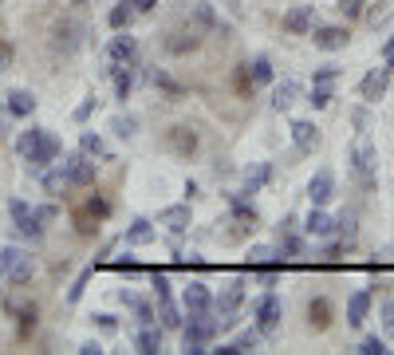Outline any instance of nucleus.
Masks as SVG:
<instances>
[{"mask_svg": "<svg viewBox=\"0 0 394 355\" xmlns=\"http://www.w3.org/2000/svg\"><path fill=\"white\" fill-rule=\"evenodd\" d=\"M95 107H99V99H83V103H79V107H75V123H87V119H91V114H95Z\"/></svg>", "mask_w": 394, "mask_h": 355, "instance_id": "obj_47", "label": "nucleus"}, {"mask_svg": "<svg viewBox=\"0 0 394 355\" xmlns=\"http://www.w3.org/2000/svg\"><path fill=\"white\" fill-rule=\"evenodd\" d=\"M91 320L99 323V332H107V336H110V332H119V320H114L110 312H99V316H91Z\"/></svg>", "mask_w": 394, "mask_h": 355, "instance_id": "obj_48", "label": "nucleus"}, {"mask_svg": "<svg viewBox=\"0 0 394 355\" xmlns=\"http://www.w3.org/2000/svg\"><path fill=\"white\" fill-rule=\"evenodd\" d=\"M375 162H378V154H375V146H371V138L359 134V143L351 146V170L359 174L362 186H371V182H375Z\"/></svg>", "mask_w": 394, "mask_h": 355, "instance_id": "obj_6", "label": "nucleus"}, {"mask_svg": "<svg viewBox=\"0 0 394 355\" xmlns=\"http://www.w3.org/2000/svg\"><path fill=\"white\" fill-rule=\"evenodd\" d=\"M107 213H110L107 197H103V194H87V201L71 213V221H75V229L83 233V237H95V233H99V221H103Z\"/></svg>", "mask_w": 394, "mask_h": 355, "instance_id": "obj_3", "label": "nucleus"}, {"mask_svg": "<svg viewBox=\"0 0 394 355\" xmlns=\"http://www.w3.org/2000/svg\"><path fill=\"white\" fill-rule=\"evenodd\" d=\"M292 143H296V150H315L319 146V130H315V123H308V119H296L292 123Z\"/></svg>", "mask_w": 394, "mask_h": 355, "instance_id": "obj_22", "label": "nucleus"}, {"mask_svg": "<svg viewBox=\"0 0 394 355\" xmlns=\"http://www.w3.org/2000/svg\"><path fill=\"white\" fill-rule=\"evenodd\" d=\"M63 190H71V178H67V170H63V166H56V170H44V194L60 197Z\"/></svg>", "mask_w": 394, "mask_h": 355, "instance_id": "obj_31", "label": "nucleus"}, {"mask_svg": "<svg viewBox=\"0 0 394 355\" xmlns=\"http://www.w3.org/2000/svg\"><path fill=\"white\" fill-rule=\"evenodd\" d=\"M252 87H256V83H252V71L249 67H236V91H241V95H252Z\"/></svg>", "mask_w": 394, "mask_h": 355, "instance_id": "obj_46", "label": "nucleus"}, {"mask_svg": "<svg viewBox=\"0 0 394 355\" xmlns=\"http://www.w3.org/2000/svg\"><path fill=\"white\" fill-rule=\"evenodd\" d=\"M241 300H245V280H233V284L221 289V296L213 300V304H217V316H221V328H233V312L241 308Z\"/></svg>", "mask_w": 394, "mask_h": 355, "instance_id": "obj_9", "label": "nucleus"}, {"mask_svg": "<svg viewBox=\"0 0 394 355\" xmlns=\"http://www.w3.org/2000/svg\"><path fill=\"white\" fill-rule=\"evenodd\" d=\"M359 355H386V343H382L378 336H367L359 343Z\"/></svg>", "mask_w": 394, "mask_h": 355, "instance_id": "obj_45", "label": "nucleus"}, {"mask_svg": "<svg viewBox=\"0 0 394 355\" xmlns=\"http://www.w3.org/2000/svg\"><path fill=\"white\" fill-rule=\"evenodd\" d=\"M56 158H60V138H56L51 130H44V138H40V143L32 146V150H28V158H24V162H28V166L36 170V174H44V170H47V166H51Z\"/></svg>", "mask_w": 394, "mask_h": 355, "instance_id": "obj_8", "label": "nucleus"}, {"mask_svg": "<svg viewBox=\"0 0 394 355\" xmlns=\"http://www.w3.org/2000/svg\"><path fill=\"white\" fill-rule=\"evenodd\" d=\"M114 269H119V273H138L142 265L134 257H119V260H114Z\"/></svg>", "mask_w": 394, "mask_h": 355, "instance_id": "obj_52", "label": "nucleus"}, {"mask_svg": "<svg viewBox=\"0 0 394 355\" xmlns=\"http://www.w3.org/2000/svg\"><path fill=\"white\" fill-rule=\"evenodd\" d=\"M123 304H130V312H134L138 323H154V308L146 304V300H138L134 292H123Z\"/></svg>", "mask_w": 394, "mask_h": 355, "instance_id": "obj_35", "label": "nucleus"}, {"mask_svg": "<svg viewBox=\"0 0 394 355\" xmlns=\"http://www.w3.org/2000/svg\"><path fill=\"white\" fill-rule=\"evenodd\" d=\"M134 347H138L142 355L162 352V328H154V323H142V328H138V336H134Z\"/></svg>", "mask_w": 394, "mask_h": 355, "instance_id": "obj_25", "label": "nucleus"}, {"mask_svg": "<svg viewBox=\"0 0 394 355\" xmlns=\"http://www.w3.org/2000/svg\"><path fill=\"white\" fill-rule=\"evenodd\" d=\"M130 4H134V12H150L158 0H130Z\"/></svg>", "mask_w": 394, "mask_h": 355, "instance_id": "obj_57", "label": "nucleus"}, {"mask_svg": "<svg viewBox=\"0 0 394 355\" xmlns=\"http://www.w3.org/2000/svg\"><path fill=\"white\" fill-rule=\"evenodd\" d=\"M150 289H154L158 300H166V296H170V276L158 273V269H154V273H150Z\"/></svg>", "mask_w": 394, "mask_h": 355, "instance_id": "obj_44", "label": "nucleus"}, {"mask_svg": "<svg viewBox=\"0 0 394 355\" xmlns=\"http://www.w3.org/2000/svg\"><path fill=\"white\" fill-rule=\"evenodd\" d=\"M386 83H391V67H378V71H371V75H362L359 95L367 99V103H378V99L386 95Z\"/></svg>", "mask_w": 394, "mask_h": 355, "instance_id": "obj_14", "label": "nucleus"}, {"mask_svg": "<svg viewBox=\"0 0 394 355\" xmlns=\"http://www.w3.org/2000/svg\"><path fill=\"white\" fill-rule=\"evenodd\" d=\"M32 273H36L32 253L16 249V245H4V249H0V276H4L8 284H28Z\"/></svg>", "mask_w": 394, "mask_h": 355, "instance_id": "obj_2", "label": "nucleus"}, {"mask_svg": "<svg viewBox=\"0 0 394 355\" xmlns=\"http://www.w3.org/2000/svg\"><path fill=\"white\" fill-rule=\"evenodd\" d=\"M339 12H343L347 20H355V16H362V0H339Z\"/></svg>", "mask_w": 394, "mask_h": 355, "instance_id": "obj_50", "label": "nucleus"}, {"mask_svg": "<svg viewBox=\"0 0 394 355\" xmlns=\"http://www.w3.org/2000/svg\"><path fill=\"white\" fill-rule=\"evenodd\" d=\"M335 237H339V241H343L347 249L355 245V237H359V225H355V217H351V213H343V217H335Z\"/></svg>", "mask_w": 394, "mask_h": 355, "instance_id": "obj_34", "label": "nucleus"}, {"mask_svg": "<svg viewBox=\"0 0 394 355\" xmlns=\"http://www.w3.org/2000/svg\"><path fill=\"white\" fill-rule=\"evenodd\" d=\"M130 91H134V75H130L126 67H119V71H114V99H119V103H126V99H130Z\"/></svg>", "mask_w": 394, "mask_h": 355, "instance_id": "obj_37", "label": "nucleus"}, {"mask_svg": "<svg viewBox=\"0 0 394 355\" xmlns=\"http://www.w3.org/2000/svg\"><path fill=\"white\" fill-rule=\"evenodd\" d=\"M197 48H201L197 28H177V32L166 36V51H173V56H186V51H197Z\"/></svg>", "mask_w": 394, "mask_h": 355, "instance_id": "obj_16", "label": "nucleus"}, {"mask_svg": "<svg viewBox=\"0 0 394 355\" xmlns=\"http://www.w3.org/2000/svg\"><path fill=\"white\" fill-rule=\"evenodd\" d=\"M197 130L193 127H186V123H177V127H170L166 130V150H170V154H177V158H193V154H197Z\"/></svg>", "mask_w": 394, "mask_h": 355, "instance_id": "obj_7", "label": "nucleus"}, {"mask_svg": "<svg viewBox=\"0 0 394 355\" xmlns=\"http://www.w3.org/2000/svg\"><path fill=\"white\" fill-rule=\"evenodd\" d=\"M308 197H312V206H328L335 197V174L331 170H315V178L308 182Z\"/></svg>", "mask_w": 394, "mask_h": 355, "instance_id": "obj_13", "label": "nucleus"}, {"mask_svg": "<svg viewBox=\"0 0 394 355\" xmlns=\"http://www.w3.org/2000/svg\"><path fill=\"white\" fill-rule=\"evenodd\" d=\"M123 241L126 245H150V241H154V225H150L146 217H134V221H130V229L123 233Z\"/></svg>", "mask_w": 394, "mask_h": 355, "instance_id": "obj_28", "label": "nucleus"}, {"mask_svg": "<svg viewBox=\"0 0 394 355\" xmlns=\"http://www.w3.org/2000/svg\"><path fill=\"white\" fill-rule=\"evenodd\" d=\"M110 249H114V241H110V245H103V253H99V257H95L91 265H87V269H83V273L75 276V284L67 289V300H71V304H75L79 296H83V289H87V280H91V276H95V269H99V265L107 260V253H110Z\"/></svg>", "mask_w": 394, "mask_h": 355, "instance_id": "obj_23", "label": "nucleus"}, {"mask_svg": "<svg viewBox=\"0 0 394 355\" xmlns=\"http://www.w3.org/2000/svg\"><path fill=\"white\" fill-rule=\"evenodd\" d=\"M36 221H40V225H47V221H56V206H36Z\"/></svg>", "mask_w": 394, "mask_h": 355, "instance_id": "obj_51", "label": "nucleus"}, {"mask_svg": "<svg viewBox=\"0 0 394 355\" xmlns=\"http://www.w3.org/2000/svg\"><path fill=\"white\" fill-rule=\"evenodd\" d=\"M382 320H386V332H394V300L386 304V312H382Z\"/></svg>", "mask_w": 394, "mask_h": 355, "instance_id": "obj_58", "label": "nucleus"}, {"mask_svg": "<svg viewBox=\"0 0 394 355\" xmlns=\"http://www.w3.org/2000/svg\"><path fill=\"white\" fill-rule=\"evenodd\" d=\"M245 260H249V269H260V265H272V260H280V257H276V249H272V245H252Z\"/></svg>", "mask_w": 394, "mask_h": 355, "instance_id": "obj_36", "label": "nucleus"}, {"mask_svg": "<svg viewBox=\"0 0 394 355\" xmlns=\"http://www.w3.org/2000/svg\"><path fill=\"white\" fill-rule=\"evenodd\" d=\"M75 4H83V0H75Z\"/></svg>", "mask_w": 394, "mask_h": 355, "instance_id": "obj_61", "label": "nucleus"}, {"mask_svg": "<svg viewBox=\"0 0 394 355\" xmlns=\"http://www.w3.org/2000/svg\"><path fill=\"white\" fill-rule=\"evenodd\" d=\"M8 213H12V225L20 229L24 237H32V241H40V237H44V225L36 221V213L28 210V201H20V197H16L12 206H8Z\"/></svg>", "mask_w": 394, "mask_h": 355, "instance_id": "obj_12", "label": "nucleus"}, {"mask_svg": "<svg viewBox=\"0 0 394 355\" xmlns=\"http://www.w3.org/2000/svg\"><path fill=\"white\" fill-rule=\"evenodd\" d=\"M312 20H315V4H296L292 12H284V28L304 36V32H312Z\"/></svg>", "mask_w": 394, "mask_h": 355, "instance_id": "obj_17", "label": "nucleus"}, {"mask_svg": "<svg viewBox=\"0 0 394 355\" xmlns=\"http://www.w3.org/2000/svg\"><path fill=\"white\" fill-rule=\"evenodd\" d=\"M189 323H182L186 332H182V352L189 355H201L205 352V343L221 332V320H213L209 312H186Z\"/></svg>", "mask_w": 394, "mask_h": 355, "instance_id": "obj_1", "label": "nucleus"}, {"mask_svg": "<svg viewBox=\"0 0 394 355\" xmlns=\"http://www.w3.org/2000/svg\"><path fill=\"white\" fill-rule=\"evenodd\" d=\"M256 343H260V332H256V328H249V332H241V336L233 339L236 355H241V352H252V347H256Z\"/></svg>", "mask_w": 394, "mask_h": 355, "instance_id": "obj_43", "label": "nucleus"}, {"mask_svg": "<svg viewBox=\"0 0 394 355\" xmlns=\"http://www.w3.org/2000/svg\"><path fill=\"white\" fill-rule=\"evenodd\" d=\"M299 253H304V241H299V237H292V233H284V241H280V249H276V257L288 260V257H299Z\"/></svg>", "mask_w": 394, "mask_h": 355, "instance_id": "obj_42", "label": "nucleus"}, {"mask_svg": "<svg viewBox=\"0 0 394 355\" xmlns=\"http://www.w3.org/2000/svg\"><path fill=\"white\" fill-rule=\"evenodd\" d=\"M312 40H315V48H323V51H339V48H347L351 32H347V28H315Z\"/></svg>", "mask_w": 394, "mask_h": 355, "instance_id": "obj_21", "label": "nucleus"}, {"mask_svg": "<svg viewBox=\"0 0 394 355\" xmlns=\"http://www.w3.org/2000/svg\"><path fill=\"white\" fill-rule=\"evenodd\" d=\"M12 60H16V48L8 44V40H0V71H8V67H12Z\"/></svg>", "mask_w": 394, "mask_h": 355, "instance_id": "obj_49", "label": "nucleus"}, {"mask_svg": "<svg viewBox=\"0 0 394 355\" xmlns=\"http://www.w3.org/2000/svg\"><path fill=\"white\" fill-rule=\"evenodd\" d=\"M331 320H335L331 300H328V296H315L312 304H308V323H312V332H328Z\"/></svg>", "mask_w": 394, "mask_h": 355, "instance_id": "obj_18", "label": "nucleus"}, {"mask_svg": "<svg viewBox=\"0 0 394 355\" xmlns=\"http://www.w3.org/2000/svg\"><path fill=\"white\" fill-rule=\"evenodd\" d=\"M134 127H138V119H134V114H114V119H110V130H114L119 138H130Z\"/></svg>", "mask_w": 394, "mask_h": 355, "instance_id": "obj_39", "label": "nucleus"}, {"mask_svg": "<svg viewBox=\"0 0 394 355\" xmlns=\"http://www.w3.org/2000/svg\"><path fill=\"white\" fill-rule=\"evenodd\" d=\"M209 304H213V296H209V289H205L201 280H193V284L182 292V308H186V312H209Z\"/></svg>", "mask_w": 394, "mask_h": 355, "instance_id": "obj_20", "label": "nucleus"}, {"mask_svg": "<svg viewBox=\"0 0 394 355\" xmlns=\"http://www.w3.org/2000/svg\"><path fill=\"white\" fill-rule=\"evenodd\" d=\"M382 56H386V60H391V56H394V36H391V40H386V48H382Z\"/></svg>", "mask_w": 394, "mask_h": 355, "instance_id": "obj_59", "label": "nucleus"}, {"mask_svg": "<svg viewBox=\"0 0 394 355\" xmlns=\"http://www.w3.org/2000/svg\"><path fill=\"white\" fill-rule=\"evenodd\" d=\"M335 75H339V67H319V71H315V83H335Z\"/></svg>", "mask_w": 394, "mask_h": 355, "instance_id": "obj_53", "label": "nucleus"}, {"mask_svg": "<svg viewBox=\"0 0 394 355\" xmlns=\"http://www.w3.org/2000/svg\"><path fill=\"white\" fill-rule=\"evenodd\" d=\"M249 71H252V83H272V64H268V56H256L249 64Z\"/></svg>", "mask_w": 394, "mask_h": 355, "instance_id": "obj_40", "label": "nucleus"}, {"mask_svg": "<svg viewBox=\"0 0 394 355\" xmlns=\"http://www.w3.org/2000/svg\"><path fill=\"white\" fill-rule=\"evenodd\" d=\"M8 138V123H4V114H0V143Z\"/></svg>", "mask_w": 394, "mask_h": 355, "instance_id": "obj_60", "label": "nucleus"}, {"mask_svg": "<svg viewBox=\"0 0 394 355\" xmlns=\"http://www.w3.org/2000/svg\"><path fill=\"white\" fill-rule=\"evenodd\" d=\"M189 221H193V213H189V206H166V210L158 213V225H166L173 233V237H182L189 229Z\"/></svg>", "mask_w": 394, "mask_h": 355, "instance_id": "obj_15", "label": "nucleus"}, {"mask_svg": "<svg viewBox=\"0 0 394 355\" xmlns=\"http://www.w3.org/2000/svg\"><path fill=\"white\" fill-rule=\"evenodd\" d=\"M63 170H67V178H71V186H95V162L79 150V154H67V158L60 162Z\"/></svg>", "mask_w": 394, "mask_h": 355, "instance_id": "obj_11", "label": "nucleus"}, {"mask_svg": "<svg viewBox=\"0 0 394 355\" xmlns=\"http://www.w3.org/2000/svg\"><path fill=\"white\" fill-rule=\"evenodd\" d=\"M367 312H371V292L362 289L347 300V323H351V328H362V323H367Z\"/></svg>", "mask_w": 394, "mask_h": 355, "instance_id": "obj_24", "label": "nucleus"}, {"mask_svg": "<svg viewBox=\"0 0 394 355\" xmlns=\"http://www.w3.org/2000/svg\"><path fill=\"white\" fill-rule=\"evenodd\" d=\"M304 233H308V237H331V233H335V217H328L323 206H315V210L304 217Z\"/></svg>", "mask_w": 394, "mask_h": 355, "instance_id": "obj_19", "label": "nucleus"}, {"mask_svg": "<svg viewBox=\"0 0 394 355\" xmlns=\"http://www.w3.org/2000/svg\"><path fill=\"white\" fill-rule=\"evenodd\" d=\"M268 178H272V166L268 162H260V166H252L249 174H245V186H241V197H252L260 186H264Z\"/></svg>", "mask_w": 394, "mask_h": 355, "instance_id": "obj_29", "label": "nucleus"}, {"mask_svg": "<svg viewBox=\"0 0 394 355\" xmlns=\"http://www.w3.org/2000/svg\"><path fill=\"white\" fill-rule=\"evenodd\" d=\"M36 111V95L32 91H8V114H16V119H28V114Z\"/></svg>", "mask_w": 394, "mask_h": 355, "instance_id": "obj_26", "label": "nucleus"}, {"mask_svg": "<svg viewBox=\"0 0 394 355\" xmlns=\"http://www.w3.org/2000/svg\"><path fill=\"white\" fill-rule=\"evenodd\" d=\"M158 320H162V332H177V328H182V308L173 304L170 296H166V300H158Z\"/></svg>", "mask_w": 394, "mask_h": 355, "instance_id": "obj_27", "label": "nucleus"}, {"mask_svg": "<svg viewBox=\"0 0 394 355\" xmlns=\"http://www.w3.org/2000/svg\"><path fill=\"white\" fill-rule=\"evenodd\" d=\"M79 150H83L87 158H107V146H103V138H99L95 130H83V134H79Z\"/></svg>", "mask_w": 394, "mask_h": 355, "instance_id": "obj_32", "label": "nucleus"}, {"mask_svg": "<svg viewBox=\"0 0 394 355\" xmlns=\"http://www.w3.org/2000/svg\"><path fill=\"white\" fill-rule=\"evenodd\" d=\"M154 83H158V87H166V91H177V83H173L170 75H162V71L154 75Z\"/></svg>", "mask_w": 394, "mask_h": 355, "instance_id": "obj_55", "label": "nucleus"}, {"mask_svg": "<svg viewBox=\"0 0 394 355\" xmlns=\"http://www.w3.org/2000/svg\"><path fill=\"white\" fill-rule=\"evenodd\" d=\"M44 130H47V127H32V130H24V134L16 138V154H20V158H28V150H32L36 143H40V138H44Z\"/></svg>", "mask_w": 394, "mask_h": 355, "instance_id": "obj_38", "label": "nucleus"}, {"mask_svg": "<svg viewBox=\"0 0 394 355\" xmlns=\"http://www.w3.org/2000/svg\"><path fill=\"white\" fill-rule=\"evenodd\" d=\"M276 328H280V300H276V292H268V296H260V304H256V332L272 336Z\"/></svg>", "mask_w": 394, "mask_h": 355, "instance_id": "obj_10", "label": "nucleus"}, {"mask_svg": "<svg viewBox=\"0 0 394 355\" xmlns=\"http://www.w3.org/2000/svg\"><path fill=\"white\" fill-rule=\"evenodd\" d=\"M134 56H138V40H134V36H114L107 44V51H103V64H107V71L114 75L119 67L134 64Z\"/></svg>", "mask_w": 394, "mask_h": 355, "instance_id": "obj_4", "label": "nucleus"}, {"mask_svg": "<svg viewBox=\"0 0 394 355\" xmlns=\"http://www.w3.org/2000/svg\"><path fill=\"white\" fill-rule=\"evenodd\" d=\"M296 95H299V83L296 79H284L276 91H272V111H288L292 103H296Z\"/></svg>", "mask_w": 394, "mask_h": 355, "instance_id": "obj_30", "label": "nucleus"}, {"mask_svg": "<svg viewBox=\"0 0 394 355\" xmlns=\"http://www.w3.org/2000/svg\"><path fill=\"white\" fill-rule=\"evenodd\" d=\"M83 36H87L83 20L67 16V20H60V24L51 28V48H56V51H63V56H71V51H75L79 44H83Z\"/></svg>", "mask_w": 394, "mask_h": 355, "instance_id": "obj_5", "label": "nucleus"}, {"mask_svg": "<svg viewBox=\"0 0 394 355\" xmlns=\"http://www.w3.org/2000/svg\"><path fill=\"white\" fill-rule=\"evenodd\" d=\"M130 20H134V4H130V0H123V4H114V8H110L107 24L114 28V32H123V28L130 24Z\"/></svg>", "mask_w": 394, "mask_h": 355, "instance_id": "obj_33", "label": "nucleus"}, {"mask_svg": "<svg viewBox=\"0 0 394 355\" xmlns=\"http://www.w3.org/2000/svg\"><path fill=\"white\" fill-rule=\"evenodd\" d=\"M331 99H335V91H331V83H315V87H312V99H308V103H312L315 111H323V107H328Z\"/></svg>", "mask_w": 394, "mask_h": 355, "instance_id": "obj_41", "label": "nucleus"}, {"mask_svg": "<svg viewBox=\"0 0 394 355\" xmlns=\"http://www.w3.org/2000/svg\"><path fill=\"white\" fill-rule=\"evenodd\" d=\"M386 16H391V8H382V4H378V8H371V12H367V20H371V24H375V28H378V24H382V20H386Z\"/></svg>", "mask_w": 394, "mask_h": 355, "instance_id": "obj_54", "label": "nucleus"}, {"mask_svg": "<svg viewBox=\"0 0 394 355\" xmlns=\"http://www.w3.org/2000/svg\"><path fill=\"white\" fill-rule=\"evenodd\" d=\"M79 355H103V347H99V343H95V339H87V343H83V347H79Z\"/></svg>", "mask_w": 394, "mask_h": 355, "instance_id": "obj_56", "label": "nucleus"}]
</instances>
